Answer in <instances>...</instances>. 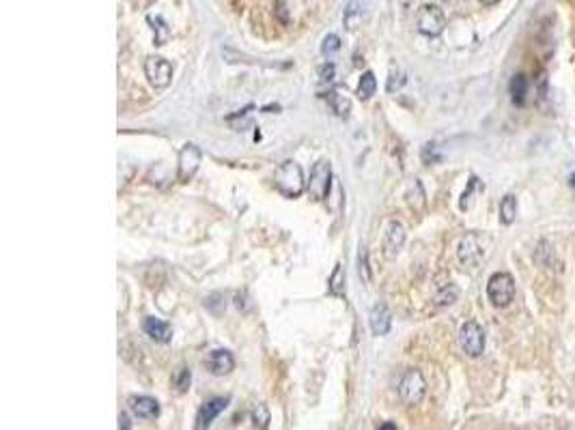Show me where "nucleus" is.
Wrapping results in <instances>:
<instances>
[{
  "mask_svg": "<svg viewBox=\"0 0 575 430\" xmlns=\"http://www.w3.org/2000/svg\"><path fill=\"white\" fill-rule=\"evenodd\" d=\"M274 185L276 190L286 196V198H298L304 188H306V181H304V172L300 168V164L296 161H284L276 168L274 172Z\"/></svg>",
  "mask_w": 575,
  "mask_h": 430,
  "instance_id": "1",
  "label": "nucleus"
},
{
  "mask_svg": "<svg viewBox=\"0 0 575 430\" xmlns=\"http://www.w3.org/2000/svg\"><path fill=\"white\" fill-rule=\"evenodd\" d=\"M487 297L496 308H507L515 299V280L511 274L498 271L487 282Z\"/></svg>",
  "mask_w": 575,
  "mask_h": 430,
  "instance_id": "2",
  "label": "nucleus"
},
{
  "mask_svg": "<svg viewBox=\"0 0 575 430\" xmlns=\"http://www.w3.org/2000/svg\"><path fill=\"white\" fill-rule=\"evenodd\" d=\"M487 254V239L478 233L466 235L457 245V258L464 267H478L485 261Z\"/></svg>",
  "mask_w": 575,
  "mask_h": 430,
  "instance_id": "3",
  "label": "nucleus"
},
{
  "mask_svg": "<svg viewBox=\"0 0 575 430\" xmlns=\"http://www.w3.org/2000/svg\"><path fill=\"white\" fill-rule=\"evenodd\" d=\"M330 188H332V166L330 161H317L310 170V179L306 183V192L313 200L321 202L327 198V194H330Z\"/></svg>",
  "mask_w": 575,
  "mask_h": 430,
  "instance_id": "4",
  "label": "nucleus"
},
{
  "mask_svg": "<svg viewBox=\"0 0 575 430\" xmlns=\"http://www.w3.org/2000/svg\"><path fill=\"white\" fill-rule=\"evenodd\" d=\"M425 394H427V381L420 374V370H414V368L407 370L403 374L401 383H399V396H401V400L407 407H416V405L423 403Z\"/></svg>",
  "mask_w": 575,
  "mask_h": 430,
  "instance_id": "5",
  "label": "nucleus"
},
{
  "mask_svg": "<svg viewBox=\"0 0 575 430\" xmlns=\"http://www.w3.org/2000/svg\"><path fill=\"white\" fill-rule=\"evenodd\" d=\"M173 65L167 61V59H162V56H147L145 61V75L149 80V84L153 86V89L162 91V89H167V86L173 82Z\"/></svg>",
  "mask_w": 575,
  "mask_h": 430,
  "instance_id": "6",
  "label": "nucleus"
},
{
  "mask_svg": "<svg viewBox=\"0 0 575 430\" xmlns=\"http://www.w3.org/2000/svg\"><path fill=\"white\" fill-rule=\"evenodd\" d=\"M416 26L425 37H440L446 26V16L435 5H423L416 13Z\"/></svg>",
  "mask_w": 575,
  "mask_h": 430,
  "instance_id": "7",
  "label": "nucleus"
},
{
  "mask_svg": "<svg viewBox=\"0 0 575 430\" xmlns=\"http://www.w3.org/2000/svg\"><path fill=\"white\" fill-rule=\"evenodd\" d=\"M459 344L466 355L478 357L485 351V331L476 321H466L459 329Z\"/></svg>",
  "mask_w": 575,
  "mask_h": 430,
  "instance_id": "8",
  "label": "nucleus"
},
{
  "mask_svg": "<svg viewBox=\"0 0 575 430\" xmlns=\"http://www.w3.org/2000/svg\"><path fill=\"white\" fill-rule=\"evenodd\" d=\"M200 159H202V153L196 145L188 142L181 151H179V159H177V179L181 183H188L200 166Z\"/></svg>",
  "mask_w": 575,
  "mask_h": 430,
  "instance_id": "9",
  "label": "nucleus"
},
{
  "mask_svg": "<svg viewBox=\"0 0 575 430\" xmlns=\"http://www.w3.org/2000/svg\"><path fill=\"white\" fill-rule=\"evenodd\" d=\"M405 243V226L397 220L388 222L386 226V233H384V241H382V252L386 258H394L401 247Z\"/></svg>",
  "mask_w": 575,
  "mask_h": 430,
  "instance_id": "10",
  "label": "nucleus"
},
{
  "mask_svg": "<svg viewBox=\"0 0 575 430\" xmlns=\"http://www.w3.org/2000/svg\"><path fill=\"white\" fill-rule=\"evenodd\" d=\"M229 398H212V400H207L205 403L200 409H198V413H196V422H194V428L196 430H205V428H210L212 424H214V419L229 407Z\"/></svg>",
  "mask_w": 575,
  "mask_h": 430,
  "instance_id": "11",
  "label": "nucleus"
},
{
  "mask_svg": "<svg viewBox=\"0 0 575 430\" xmlns=\"http://www.w3.org/2000/svg\"><path fill=\"white\" fill-rule=\"evenodd\" d=\"M130 411L138 419H157L159 417V403L151 396H132Z\"/></svg>",
  "mask_w": 575,
  "mask_h": 430,
  "instance_id": "12",
  "label": "nucleus"
},
{
  "mask_svg": "<svg viewBox=\"0 0 575 430\" xmlns=\"http://www.w3.org/2000/svg\"><path fill=\"white\" fill-rule=\"evenodd\" d=\"M143 329L145 333L153 340V342H159V344H167L173 340V327L162 321V319H155V317H145L143 321Z\"/></svg>",
  "mask_w": 575,
  "mask_h": 430,
  "instance_id": "13",
  "label": "nucleus"
},
{
  "mask_svg": "<svg viewBox=\"0 0 575 430\" xmlns=\"http://www.w3.org/2000/svg\"><path fill=\"white\" fill-rule=\"evenodd\" d=\"M207 368H210L212 374L224 376V374H229V372L235 368V357H233L231 351H226V349H216V351H212L210 357H207Z\"/></svg>",
  "mask_w": 575,
  "mask_h": 430,
  "instance_id": "14",
  "label": "nucleus"
},
{
  "mask_svg": "<svg viewBox=\"0 0 575 430\" xmlns=\"http://www.w3.org/2000/svg\"><path fill=\"white\" fill-rule=\"evenodd\" d=\"M368 323H371V329L375 336H386L392 327V314L390 310L382 304V306H375L368 314Z\"/></svg>",
  "mask_w": 575,
  "mask_h": 430,
  "instance_id": "15",
  "label": "nucleus"
},
{
  "mask_svg": "<svg viewBox=\"0 0 575 430\" xmlns=\"http://www.w3.org/2000/svg\"><path fill=\"white\" fill-rule=\"evenodd\" d=\"M362 22H364V7H362V3H358V0H351L343 13V24L347 30H356Z\"/></svg>",
  "mask_w": 575,
  "mask_h": 430,
  "instance_id": "16",
  "label": "nucleus"
},
{
  "mask_svg": "<svg viewBox=\"0 0 575 430\" xmlns=\"http://www.w3.org/2000/svg\"><path fill=\"white\" fill-rule=\"evenodd\" d=\"M509 91H511L513 104H515V106H523V104H526V95H528V78H526L523 73L513 75Z\"/></svg>",
  "mask_w": 575,
  "mask_h": 430,
  "instance_id": "17",
  "label": "nucleus"
},
{
  "mask_svg": "<svg viewBox=\"0 0 575 430\" xmlns=\"http://www.w3.org/2000/svg\"><path fill=\"white\" fill-rule=\"evenodd\" d=\"M375 91H377V80H375L373 71H364L360 78V84H358V97L362 102H366L375 95Z\"/></svg>",
  "mask_w": 575,
  "mask_h": 430,
  "instance_id": "18",
  "label": "nucleus"
},
{
  "mask_svg": "<svg viewBox=\"0 0 575 430\" xmlns=\"http://www.w3.org/2000/svg\"><path fill=\"white\" fill-rule=\"evenodd\" d=\"M345 267L339 263L330 276V280H327V290H330V295L334 297H345Z\"/></svg>",
  "mask_w": 575,
  "mask_h": 430,
  "instance_id": "19",
  "label": "nucleus"
},
{
  "mask_svg": "<svg viewBox=\"0 0 575 430\" xmlns=\"http://www.w3.org/2000/svg\"><path fill=\"white\" fill-rule=\"evenodd\" d=\"M325 99H327V104H330V108H332V112H334L337 116H341V118H347V116H349L351 104H349V99H347L345 95H339V93L330 91V93L325 95Z\"/></svg>",
  "mask_w": 575,
  "mask_h": 430,
  "instance_id": "20",
  "label": "nucleus"
},
{
  "mask_svg": "<svg viewBox=\"0 0 575 430\" xmlns=\"http://www.w3.org/2000/svg\"><path fill=\"white\" fill-rule=\"evenodd\" d=\"M515 218H517V200L513 194H507L500 202V222L509 226L515 222Z\"/></svg>",
  "mask_w": 575,
  "mask_h": 430,
  "instance_id": "21",
  "label": "nucleus"
},
{
  "mask_svg": "<svg viewBox=\"0 0 575 430\" xmlns=\"http://www.w3.org/2000/svg\"><path fill=\"white\" fill-rule=\"evenodd\" d=\"M147 22L151 24V28L155 32V46H164V43H167V39L171 37V28L167 26V22H164L159 16H155V18L149 16Z\"/></svg>",
  "mask_w": 575,
  "mask_h": 430,
  "instance_id": "22",
  "label": "nucleus"
},
{
  "mask_svg": "<svg viewBox=\"0 0 575 430\" xmlns=\"http://www.w3.org/2000/svg\"><path fill=\"white\" fill-rule=\"evenodd\" d=\"M457 299H459V288L455 284H446L435 293V304L442 306V308L444 306H453Z\"/></svg>",
  "mask_w": 575,
  "mask_h": 430,
  "instance_id": "23",
  "label": "nucleus"
},
{
  "mask_svg": "<svg viewBox=\"0 0 575 430\" xmlns=\"http://www.w3.org/2000/svg\"><path fill=\"white\" fill-rule=\"evenodd\" d=\"M190 385H192V372H190V368L179 366V368L173 372V387H175V390H177L179 394H186Z\"/></svg>",
  "mask_w": 575,
  "mask_h": 430,
  "instance_id": "24",
  "label": "nucleus"
},
{
  "mask_svg": "<svg viewBox=\"0 0 575 430\" xmlns=\"http://www.w3.org/2000/svg\"><path fill=\"white\" fill-rule=\"evenodd\" d=\"M339 52H341V39H339V35H334V32L325 35L323 41H321V54L325 59H334Z\"/></svg>",
  "mask_w": 575,
  "mask_h": 430,
  "instance_id": "25",
  "label": "nucleus"
},
{
  "mask_svg": "<svg viewBox=\"0 0 575 430\" xmlns=\"http://www.w3.org/2000/svg\"><path fill=\"white\" fill-rule=\"evenodd\" d=\"M250 422H253V426H255V428L265 430V428L270 426V422H272L267 407H265V405H257V407L250 411Z\"/></svg>",
  "mask_w": 575,
  "mask_h": 430,
  "instance_id": "26",
  "label": "nucleus"
},
{
  "mask_svg": "<svg viewBox=\"0 0 575 430\" xmlns=\"http://www.w3.org/2000/svg\"><path fill=\"white\" fill-rule=\"evenodd\" d=\"M358 274L366 284L371 282V267H368V252L366 250H360V254H358Z\"/></svg>",
  "mask_w": 575,
  "mask_h": 430,
  "instance_id": "27",
  "label": "nucleus"
},
{
  "mask_svg": "<svg viewBox=\"0 0 575 430\" xmlns=\"http://www.w3.org/2000/svg\"><path fill=\"white\" fill-rule=\"evenodd\" d=\"M423 161L425 164H437V161H442V153H440L437 145L429 142V145L423 147Z\"/></svg>",
  "mask_w": 575,
  "mask_h": 430,
  "instance_id": "28",
  "label": "nucleus"
},
{
  "mask_svg": "<svg viewBox=\"0 0 575 430\" xmlns=\"http://www.w3.org/2000/svg\"><path fill=\"white\" fill-rule=\"evenodd\" d=\"M334 73H337L334 63H325L323 67H319V80H321V82H332V80H334Z\"/></svg>",
  "mask_w": 575,
  "mask_h": 430,
  "instance_id": "29",
  "label": "nucleus"
},
{
  "mask_svg": "<svg viewBox=\"0 0 575 430\" xmlns=\"http://www.w3.org/2000/svg\"><path fill=\"white\" fill-rule=\"evenodd\" d=\"M476 185H480V183H478V179H476V177H472V179H470V183H468V190H466V192H464V196H461V209H464V211L470 207V200H472V194H474V188H476Z\"/></svg>",
  "mask_w": 575,
  "mask_h": 430,
  "instance_id": "30",
  "label": "nucleus"
},
{
  "mask_svg": "<svg viewBox=\"0 0 575 430\" xmlns=\"http://www.w3.org/2000/svg\"><path fill=\"white\" fill-rule=\"evenodd\" d=\"M403 84H405V75H403L401 71H399V73H390V80H388V93L399 91Z\"/></svg>",
  "mask_w": 575,
  "mask_h": 430,
  "instance_id": "31",
  "label": "nucleus"
},
{
  "mask_svg": "<svg viewBox=\"0 0 575 430\" xmlns=\"http://www.w3.org/2000/svg\"><path fill=\"white\" fill-rule=\"evenodd\" d=\"M130 3H132L136 9H147V7L153 3V0H130Z\"/></svg>",
  "mask_w": 575,
  "mask_h": 430,
  "instance_id": "32",
  "label": "nucleus"
},
{
  "mask_svg": "<svg viewBox=\"0 0 575 430\" xmlns=\"http://www.w3.org/2000/svg\"><path fill=\"white\" fill-rule=\"evenodd\" d=\"M121 426H123V428H132L130 417H128L126 413H121V415H119V428H121Z\"/></svg>",
  "mask_w": 575,
  "mask_h": 430,
  "instance_id": "33",
  "label": "nucleus"
},
{
  "mask_svg": "<svg viewBox=\"0 0 575 430\" xmlns=\"http://www.w3.org/2000/svg\"><path fill=\"white\" fill-rule=\"evenodd\" d=\"M394 428H397L394 422H384V424H380V430H394Z\"/></svg>",
  "mask_w": 575,
  "mask_h": 430,
  "instance_id": "34",
  "label": "nucleus"
},
{
  "mask_svg": "<svg viewBox=\"0 0 575 430\" xmlns=\"http://www.w3.org/2000/svg\"><path fill=\"white\" fill-rule=\"evenodd\" d=\"M480 5H485V7H494V5H498L500 0H478Z\"/></svg>",
  "mask_w": 575,
  "mask_h": 430,
  "instance_id": "35",
  "label": "nucleus"
},
{
  "mask_svg": "<svg viewBox=\"0 0 575 430\" xmlns=\"http://www.w3.org/2000/svg\"><path fill=\"white\" fill-rule=\"evenodd\" d=\"M571 188L575 190V175H571Z\"/></svg>",
  "mask_w": 575,
  "mask_h": 430,
  "instance_id": "36",
  "label": "nucleus"
},
{
  "mask_svg": "<svg viewBox=\"0 0 575 430\" xmlns=\"http://www.w3.org/2000/svg\"><path fill=\"white\" fill-rule=\"evenodd\" d=\"M444 3H450V0H444Z\"/></svg>",
  "mask_w": 575,
  "mask_h": 430,
  "instance_id": "37",
  "label": "nucleus"
}]
</instances>
